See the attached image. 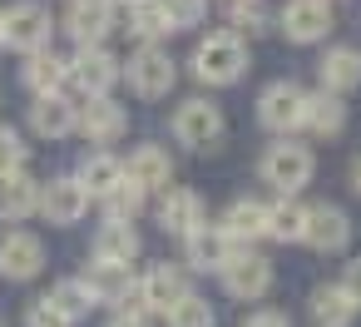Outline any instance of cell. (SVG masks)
Wrapping results in <instances>:
<instances>
[{"label": "cell", "instance_id": "cell-1", "mask_svg": "<svg viewBox=\"0 0 361 327\" xmlns=\"http://www.w3.org/2000/svg\"><path fill=\"white\" fill-rule=\"evenodd\" d=\"M262 184H272L282 198H292L297 189H307L312 184V174H317V159H312V149L307 144H297V139H277V144H267V154H262Z\"/></svg>", "mask_w": 361, "mask_h": 327}, {"label": "cell", "instance_id": "cell-2", "mask_svg": "<svg viewBox=\"0 0 361 327\" xmlns=\"http://www.w3.org/2000/svg\"><path fill=\"white\" fill-rule=\"evenodd\" d=\"M243 70H247V50H243V40H238L233 30H218V35L198 40V50H193V75H198L203 85H233V80H243Z\"/></svg>", "mask_w": 361, "mask_h": 327}, {"label": "cell", "instance_id": "cell-3", "mask_svg": "<svg viewBox=\"0 0 361 327\" xmlns=\"http://www.w3.org/2000/svg\"><path fill=\"white\" fill-rule=\"evenodd\" d=\"M302 105H307V90L297 80H272L257 95V119H262V129L292 139V129H302Z\"/></svg>", "mask_w": 361, "mask_h": 327}, {"label": "cell", "instance_id": "cell-4", "mask_svg": "<svg viewBox=\"0 0 361 327\" xmlns=\"http://www.w3.org/2000/svg\"><path fill=\"white\" fill-rule=\"evenodd\" d=\"M50 30H55V20H50V11L40 6V0H20V6L6 11V45L11 50L40 55L50 45Z\"/></svg>", "mask_w": 361, "mask_h": 327}, {"label": "cell", "instance_id": "cell-5", "mask_svg": "<svg viewBox=\"0 0 361 327\" xmlns=\"http://www.w3.org/2000/svg\"><path fill=\"white\" fill-rule=\"evenodd\" d=\"M277 25H282V35L292 45H317L331 30V6L326 0H287L277 11Z\"/></svg>", "mask_w": 361, "mask_h": 327}, {"label": "cell", "instance_id": "cell-6", "mask_svg": "<svg viewBox=\"0 0 361 327\" xmlns=\"http://www.w3.org/2000/svg\"><path fill=\"white\" fill-rule=\"evenodd\" d=\"M173 80H178V70H173L169 50H159V45H139V50L129 55V85H134V95L159 100V95L173 90Z\"/></svg>", "mask_w": 361, "mask_h": 327}, {"label": "cell", "instance_id": "cell-7", "mask_svg": "<svg viewBox=\"0 0 361 327\" xmlns=\"http://www.w3.org/2000/svg\"><path fill=\"white\" fill-rule=\"evenodd\" d=\"M119 75H124V70H119V60H114L104 45H85V50L70 60V80H75L90 100H109V90H114Z\"/></svg>", "mask_w": 361, "mask_h": 327}, {"label": "cell", "instance_id": "cell-8", "mask_svg": "<svg viewBox=\"0 0 361 327\" xmlns=\"http://www.w3.org/2000/svg\"><path fill=\"white\" fill-rule=\"evenodd\" d=\"M173 134H178V144H188V149H208V144H218V134H223V109H218L213 100H183L178 114H173Z\"/></svg>", "mask_w": 361, "mask_h": 327}, {"label": "cell", "instance_id": "cell-9", "mask_svg": "<svg viewBox=\"0 0 361 327\" xmlns=\"http://www.w3.org/2000/svg\"><path fill=\"white\" fill-rule=\"evenodd\" d=\"M223 287L238 302H257V297L272 292V263L262 253H233L228 268H223Z\"/></svg>", "mask_w": 361, "mask_h": 327}, {"label": "cell", "instance_id": "cell-10", "mask_svg": "<svg viewBox=\"0 0 361 327\" xmlns=\"http://www.w3.org/2000/svg\"><path fill=\"white\" fill-rule=\"evenodd\" d=\"M45 268V243L25 228H11V233H0V278H11V283H25Z\"/></svg>", "mask_w": 361, "mask_h": 327}, {"label": "cell", "instance_id": "cell-11", "mask_svg": "<svg viewBox=\"0 0 361 327\" xmlns=\"http://www.w3.org/2000/svg\"><path fill=\"white\" fill-rule=\"evenodd\" d=\"M302 243H312L317 253H346V243H351V218H346V208H336V203L307 208V233H302Z\"/></svg>", "mask_w": 361, "mask_h": 327}, {"label": "cell", "instance_id": "cell-12", "mask_svg": "<svg viewBox=\"0 0 361 327\" xmlns=\"http://www.w3.org/2000/svg\"><path fill=\"white\" fill-rule=\"evenodd\" d=\"M85 208H90V194H85V184L70 179V174H65V179H50V184L40 189V213H45L50 223H60V228L80 223Z\"/></svg>", "mask_w": 361, "mask_h": 327}, {"label": "cell", "instance_id": "cell-13", "mask_svg": "<svg viewBox=\"0 0 361 327\" xmlns=\"http://www.w3.org/2000/svg\"><path fill=\"white\" fill-rule=\"evenodd\" d=\"M233 253H238V243H233L218 223H203V228H193V233L183 238V258H188L198 273H208V268H218V273H223Z\"/></svg>", "mask_w": 361, "mask_h": 327}, {"label": "cell", "instance_id": "cell-14", "mask_svg": "<svg viewBox=\"0 0 361 327\" xmlns=\"http://www.w3.org/2000/svg\"><path fill=\"white\" fill-rule=\"evenodd\" d=\"M317 80H322V90L326 95H351L356 85H361V50L356 45H331L322 60H317Z\"/></svg>", "mask_w": 361, "mask_h": 327}, {"label": "cell", "instance_id": "cell-15", "mask_svg": "<svg viewBox=\"0 0 361 327\" xmlns=\"http://www.w3.org/2000/svg\"><path fill=\"white\" fill-rule=\"evenodd\" d=\"M203 198L193 194V189H164V203H159V228L164 233H178V238H188L193 228H203Z\"/></svg>", "mask_w": 361, "mask_h": 327}, {"label": "cell", "instance_id": "cell-16", "mask_svg": "<svg viewBox=\"0 0 361 327\" xmlns=\"http://www.w3.org/2000/svg\"><path fill=\"white\" fill-rule=\"evenodd\" d=\"M65 30L80 40V50L85 45H99L114 30V6H109V0H75L70 16H65Z\"/></svg>", "mask_w": 361, "mask_h": 327}, {"label": "cell", "instance_id": "cell-17", "mask_svg": "<svg viewBox=\"0 0 361 327\" xmlns=\"http://www.w3.org/2000/svg\"><path fill=\"white\" fill-rule=\"evenodd\" d=\"M30 129H35L40 139H65V134L80 129V109H75L65 95H45V100L30 105Z\"/></svg>", "mask_w": 361, "mask_h": 327}, {"label": "cell", "instance_id": "cell-18", "mask_svg": "<svg viewBox=\"0 0 361 327\" xmlns=\"http://www.w3.org/2000/svg\"><path fill=\"white\" fill-rule=\"evenodd\" d=\"M124 129H129V114H124V105H114V100H90V105L80 109V134H85L90 144H114Z\"/></svg>", "mask_w": 361, "mask_h": 327}, {"label": "cell", "instance_id": "cell-19", "mask_svg": "<svg viewBox=\"0 0 361 327\" xmlns=\"http://www.w3.org/2000/svg\"><path fill=\"white\" fill-rule=\"evenodd\" d=\"M183 292H188V283H183V273L169 268V263H154V268L144 273V283H139V302H144L149 312H169Z\"/></svg>", "mask_w": 361, "mask_h": 327}, {"label": "cell", "instance_id": "cell-20", "mask_svg": "<svg viewBox=\"0 0 361 327\" xmlns=\"http://www.w3.org/2000/svg\"><path fill=\"white\" fill-rule=\"evenodd\" d=\"M302 129L317 134V139H336V134L346 129V105H341L336 95H326V90L307 95V105H302Z\"/></svg>", "mask_w": 361, "mask_h": 327}, {"label": "cell", "instance_id": "cell-21", "mask_svg": "<svg viewBox=\"0 0 361 327\" xmlns=\"http://www.w3.org/2000/svg\"><path fill=\"white\" fill-rule=\"evenodd\" d=\"M124 174H129L144 194H149V189H169V179H173V159H169V149H159V144H139V149L129 154Z\"/></svg>", "mask_w": 361, "mask_h": 327}, {"label": "cell", "instance_id": "cell-22", "mask_svg": "<svg viewBox=\"0 0 361 327\" xmlns=\"http://www.w3.org/2000/svg\"><path fill=\"white\" fill-rule=\"evenodd\" d=\"M80 283L90 287V297H94V302H114V307H119V302H129V292H134L129 268H119V263H99V258L85 268V278H80Z\"/></svg>", "mask_w": 361, "mask_h": 327}, {"label": "cell", "instance_id": "cell-23", "mask_svg": "<svg viewBox=\"0 0 361 327\" xmlns=\"http://www.w3.org/2000/svg\"><path fill=\"white\" fill-rule=\"evenodd\" d=\"M356 302H351V292L341 287V283H322L317 292H312V322L317 327H351L356 322Z\"/></svg>", "mask_w": 361, "mask_h": 327}, {"label": "cell", "instance_id": "cell-24", "mask_svg": "<svg viewBox=\"0 0 361 327\" xmlns=\"http://www.w3.org/2000/svg\"><path fill=\"white\" fill-rule=\"evenodd\" d=\"M233 243H252V238H267V203H257V198H238L228 213H223V223H218Z\"/></svg>", "mask_w": 361, "mask_h": 327}, {"label": "cell", "instance_id": "cell-25", "mask_svg": "<svg viewBox=\"0 0 361 327\" xmlns=\"http://www.w3.org/2000/svg\"><path fill=\"white\" fill-rule=\"evenodd\" d=\"M25 85L35 90V100H45V95H60V90L70 85V60H60L55 50H40V55H30V65H25Z\"/></svg>", "mask_w": 361, "mask_h": 327}, {"label": "cell", "instance_id": "cell-26", "mask_svg": "<svg viewBox=\"0 0 361 327\" xmlns=\"http://www.w3.org/2000/svg\"><path fill=\"white\" fill-rule=\"evenodd\" d=\"M35 208H40V184L30 174H16V179L0 184V218L6 223H25Z\"/></svg>", "mask_w": 361, "mask_h": 327}, {"label": "cell", "instance_id": "cell-27", "mask_svg": "<svg viewBox=\"0 0 361 327\" xmlns=\"http://www.w3.org/2000/svg\"><path fill=\"white\" fill-rule=\"evenodd\" d=\"M94 258H99V263L129 268V263L139 258V233H134L129 223H104V228L94 233Z\"/></svg>", "mask_w": 361, "mask_h": 327}, {"label": "cell", "instance_id": "cell-28", "mask_svg": "<svg viewBox=\"0 0 361 327\" xmlns=\"http://www.w3.org/2000/svg\"><path fill=\"white\" fill-rule=\"evenodd\" d=\"M169 30H173V20H169V11H164V0H134V6H129V35H134V40L154 45V40L169 35Z\"/></svg>", "mask_w": 361, "mask_h": 327}, {"label": "cell", "instance_id": "cell-29", "mask_svg": "<svg viewBox=\"0 0 361 327\" xmlns=\"http://www.w3.org/2000/svg\"><path fill=\"white\" fill-rule=\"evenodd\" d=\"M124 179V164L114 159V154H85V164H80V184H85V194H94V198H104L114 184Z\"/></svg>", "mask_w": 361, "mask_h": 327}, {"label": "cell", "instance_id": "cell-30", "mask_svg": "<svg viewBox=\"0 0 361 327\" xmlns=\"http://www.w3.org/2000/svg\"><path fill=\"white\" fill-rule=\"evenodd\" d=\"M302 233H307V208H302L297 198H282V203L267 208V238H277V243H302Z\"/></svg>", "mask_w": 361, "mask_h": 327}, {"label": "cell", "instance_id": "cell-31", "mask_svg": "<svg viewBox=\"0 0 361 327\" xmlns=\"http://www.w3.org/2000/svg\"><path fill=\"white\" fill-rule=\"evenodd\" d=\"M65 322H80V317H90V307H94V297H90V287L80 283V278H65V283H55L50 287V297H45Z\"/></svg>", "mask_w": 361, "mask_h": 327}, {"label": "cell", "instance_id": "cell-32", "mask_svg": "<svg viewBox=\"0 0 361 327\" xmlns=\"http://www.w3.org/2000/svg\"><path fill=\"white\" fill-rule=\"evenodd\" d=\"M144 198H149V194H144V189H139V184H134V179L124 174V179H119V184H114V189L104 194V208H109V223H129V218H134V213L144 208Z\"/></svg>", "mask_w": 361, "mask_h": 327}, {"label": "cell", "instance_id": "cell-33", "mask_svg": "<svg viewBox=\"0 0 361 327\" xmlns=\"http://www.w3.org/2000/svg\"><path fill=\"white\" fill-rule=\"evenodd\" d=\"M164 317H169V327H213V307H208V297H198V292H183Z\"/></svg>", "mask_w": 361, "mask_h": 327}, {"label": "cell", "instance_id": "cell-34", "mask_svg": "<svg viewBox=\"0 0 361 327\" xmlns=\"http://www.w3.org/2000/svg\"><path fill=\"white\" fill-rule=\"evenodd\" d=\"M25 169V139L11 129V124H0V184L16 179Z\"/></svg>", "mask_w": 361, "mask_h": 327}, {"label": "cell", "instance_id": "cell-35", "mask_svg": "<svg viewBox=\"0 0 361 327\" xmlns=\"http://www.w3.org/2000/svg\"><path fill=\"white\" fill-rule=\"evenodd\" d=\"M164 11H169L173 30H183V25H198L208 16V0H164Z\"/></svg>", "mask_w": 361, "mask_h": 327}, {"label": "cell", "instance_id": "cell-36", "mask_svg": "<svg viewBox=\"0 0 361 327\" xmlns=\"http://www.w3.org/2000/svg\"><path fill=\"white\" fill-rule=\"evenodd\" d=\"M267 20H272V16H267L262 0H247L243 11H233V25H238V30H247V35H262V30H267Z\"/></svg>", "mask_w": 361, "mask_h": 327}, {"label": "cell", "instance_id": "cell-37", "mask_svg": "<svg viewBox=\"0 0 361 327\" xmlns=\"http://www.w3.org/2000/svg\"><path fill=\"white\" fill-rule=\"evenodd\" d=\"M109 327H154V312H149L144 302H134V297H129V302H119V307H114V322H109Z\"/></svg>", "mask_w": 361, "mask_h": 327}, {"label": "cell", "instance_id": "cell-38", "mask_svg": "<svg viewBox=\"0 0 361 327\" xmlns=\"http://www.w3.org/2000/svg\"><path fill=\"white\" fill-rule=\"evenodd\" d=\"M25 327H70V322H65V317H60V312H55V307L40 297V302H30V312H25Z\"/></svg>", "mask_w": 361, "mask_h": 327}, {"label": "cell", "instance_id": "cell-39", "mask_svg": "<svg viewBox=\"0 0 361 327\" xmlns=\"http://www.w3.org/2000/svg\"><path fill=\"white\" fill-rule=\"evenodd\" d=\"M247 327H292V317L277 312V307H257V312L247 317Z\"/></svg>", "mask_w": 361, "mask_h": 327}, {"label": "cell", "instance_id": "cell-40", "mask_svg": "<svg viewBox=\"0 0 361 327\" xmlns=\"http://www.w3.org/2000/svg\"><path fill=\"white\" fill-rule=\"evenodd\" d=\"M341 287H346V292H351V302L361 307V258H351V263H346V273H341Z\"/></svg>", "mask_w": 361, "mask_h": 327}, {"label": "cell", "instance_id": "cell-41", "mask_svg": "<svg viewBox=\"0 0 361 327\" xmlns=\"http://www.w3.org/2000/svg\"><path fill=\"white\" fill-rule=\"evenodd\" d=\"M351 189H356V194H361V159H356V164H351Z\"/></svg>", "mask_w": 361, "mask_h": 327}, {"label": "cell", "instance_id": "cell-42", "mask_svg": "<svg viewBox=\"0 0 361 327\" xmlns=\"http://www.w3.org/2000/svg\"><path fill=\"white\" fill-rule=\"evenodd\" d=\"M218 6H223V11L233 16V11H243V6H247V0H218Z\"/></svg>", "mask_w": 361, "mask_h": 327}, {"label": "cell", "instance_id": "cell-43", "mask_svg": "<svg viewBox=\"0 0 361 327\" xmlns=\"http://www.w3.org/2000/svg\"><path fill=\"white\" fill-rule=\"evenodd\" d=\"M0 50H6V11H0Z\"/></svg>", "mask_w": 361, "mask_h": 327}, {"label": "cell", "instance_id": "cell-44", "mask_svg": "<svg viewBox=\"0 0 361 327\" xmlns=\"http://www.w3.org/2000/svg\"><path fill=\"white\" fill-rule=\"evenodd\" d=\"M109 6H134V0H109Z\"/></svg>", "mask_w": 361, "mask_h": 327}, {"label": "cell", "instance_id": "cell-45", "mask_svg": "<svg viewBox=\"0 0 361 327\" xmlns=\"http://www.w3.org/2000/svg\"><path fill=\"white\" fill-rule=\"evenodd\" d=\"M326 6H331V0H326Z\"/></svg>", "mask_w": 361, "mask_h": 327}]
</instances>
